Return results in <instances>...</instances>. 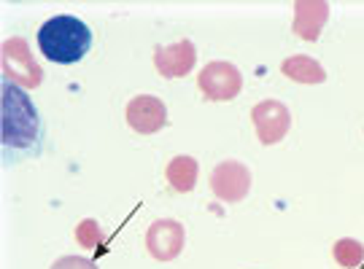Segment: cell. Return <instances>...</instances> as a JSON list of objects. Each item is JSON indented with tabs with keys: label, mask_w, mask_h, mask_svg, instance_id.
Here are the masks:
<instances>
[{
	"label": "cell",
	"mask_w": 364,
	"mask_h": 269,
	"mask_svg": "<svg viewBox=\"0 0 364 269\" xmlns=\"http://www.w3.org/2000/svg\"><path fill=\"white\" fill-rule=\"evenodd\" d=\"M3 92V151L16 148L19 154H36L41 143V114L22 87L11 81L0 84Z\"/></svg>",
	"instance_id": "obj_1"
},
{
	"label": "cell",
	"mask_w": 364,
	"mask_h": 269,
	"mask_svg": "<svg viewBox=\"0 0 364 269\" xmlns=\"http://www.w3.org/2000/svg\"><path fill=\"white\" fill-rule=\"evenodd\" d=\"M41 54L57 65H73L92 49V30L78 16L60 13L46 19L38 30Z\"/></svg>",
	"instance_id": "obj_2"
},
{
	"label": "cell",
	"mask_w": 364,
	"mask_h": 269,
	"mask_svg": "<svg viewBox=\"0 0 364 269\" xmlns=\"http://www.w3.org/2000/svg\"><path fill=\"white\" fill-rule=\"evenodd\" d=\"M3 81H11L22 89H36L43 81V70L30 54L25 38H6L3 40Z\"/></svg>",
	"instance_id": "obj_3"
},
{
	"label": "cell",
	"mask_w": 364,
	"mask_h": 269,
	"mask_svg": "<svg viewBox=\"0 0 364 269\" xmlns=\"http://www.w3.org/2000/svg\"><path fill=\"white\" fill-rule=\"evenodd\" d=\"M197 87L205 94V100L210 103H227V100H235L240 89H243V76L240 70L235 67L232 62H208L200 76H197Z\"/></svg>",
	"instance_id": "obj_4"
},
{
	"label": "cell",
	"mask_w": 364,
	"mask_h": 269,
	"mask_svg": "<svg viewBox=\"0 0 364 269\" xmlns=\"http://www.w3.org/2000/svg\"><path fill=\"white\" fill-rule=\"evenodd\" d=\"M210 192L216 199L221 202H240V199H246L248 192H251V172H248V167L243 162H221V165L213 167V172H210Z\"/></svg>",
	"instance_id": "obj_5"
},
{
	"label": "cell",
	"mask_w": 364,
	"mask_h": 269,
	"mask_svg": "<svg viewBox=\"0 0 364 269\" xmlns=\"http://www.w3.org/2000/svg\"><path fill=\"white\" fill-rule=\"evenodd\" d=\"M251 121L262 146H275L287 138L291 127V114L281 100H262L251 108Z\"/></svg>",
	"instance_id": "obj_6"
},
{
	"label": "cell",
	"mask_w": 364,
	"mask_h": 269,
	"mask_svg": "<svg viewBox=\"0 0 364 269\" xmlns=\"http://www.w3.org/2000/svg\"><path fill=\"white\" fill-rule=\"evenodd\" d=\"M183 226L173 218H159L146 231V248L156 261H173L181 256L183 251Z\"/></svg>",
	"instance_id": "obj_7"
},
{
	"label": "cell",
	"mask_w": 364,
	"mask_h": 269,
	"mask_svg": "<svg viewBox=\"0 0 364 269\" xmlns=\"http://www.w3.org/2000/svg\"><path fill=\"white\" fill-rule=\"evenodd\" d=\"M127 124L138 135H154L168 124V108L154 94H138L127 103Z\"/></svg>",
	"instance_id": "obj_8"
},
{
	"label": "cell",
	"mask_w": 364,
	"mask_h": 269,
	"mask_svg": "<svg viewBox=\"0 0 364 269\" xmlns=\"http://www.w3.org/2000/svg\"><path fill=\"white\" fill-rule=\"evenodd\" d=\"M197 62V49L192 40H178L173 46H156L154 67L162 78H181L189 76Z\"/></svg>",
	"instance_id": "obj_9"
},
{
	"label": "cell",
	"mask_w": 364,
	"mask_h": 269,
	"mask_svg": "<svg viewBox=\"0 0 364 269\" xmlns=\"http://www.w3.org/2000/svg\"><path fill=\"white\" fill-rule=\"evenodd\" d=\"M329 19V3L326 0H297L294 3V35L302 40H316L321 35V27Z\"/></svg>",
	"instance_id": "obj_10"
},
{
	"label": "cell",
	"mask_w": 364,
	"mask_h": 269,
	"mask_svg": "<svg viewBox=\"0 0 364 269\" xmlns=\"http://www.w3.org/2000/svg\"><path fill=\"white\" fill-rule=\"evenodd\" d=\"M197 175H200V165H197L195 156H176V159H170L168 170H165L168 183L181 194L195 192Z\"/></svg>",
	"instance_id": "obj_11"
},
{
	"label": "cell",
	"mask_w": 364,
	"mask_h": 269,
	"mask_svg": "<svg viewBox=\"0 0 364 269\" xmlns=\"http://www.w3.org/2000/svg\"><path fill=\"white\" fill-rule=\"evenodd\" d=\"M281 73L291 81H299V84H324L326 81V70L321 67V62H316L313 57H305V54L284 60Z\"/></svg>",
	"instance_id": "obj_12"
},
{
	"label": "cell",
	"mask_w": 364,
	"mask_h": 269,
	"mask_svg": "<svg viewBox=\"0 0 364 269\" xmlns=\"http://www.w3.org/2000/svg\"><path fill=\"white\" fill-rule=\"evenodd\" d=\"M332 256H335V261H338L340 267L356 269L364 264V245L359 240H353V237H343L332 248Z\"/></svg>",
	"instance_id": "obj_13"
},
{
	"label": "cell",
	"mask_w": 364,
	"mask_h": 269,
	"mask_svg": "<svg viewBox=\"0 0 364 269\" xmlns=\"http://www.w3.org/2000/svg\"><path fill=\"white\" fill-rule=\"evenodd\" d=\"M76 240L81 248H97L103 243V229L95 218H84L81 224L76 226Z\"/></svg>",
	"instance_id": "obj_14"
},
{
	"label": "cell",
	"mask_w": 364,
	"mask_h": 269,
	"mask_svg": "<svg viewBox=\"0 0 364 269\" xmlns=\"http://www.w3.org/2000/svg\"><path fill=\"white\" fill-rule=\"evenodd\" d=\"M52 269H97L92 258L84 256H63L52 264Z\"/></svg>",
	"instance_id": "obj_15"
}]
</instances>
